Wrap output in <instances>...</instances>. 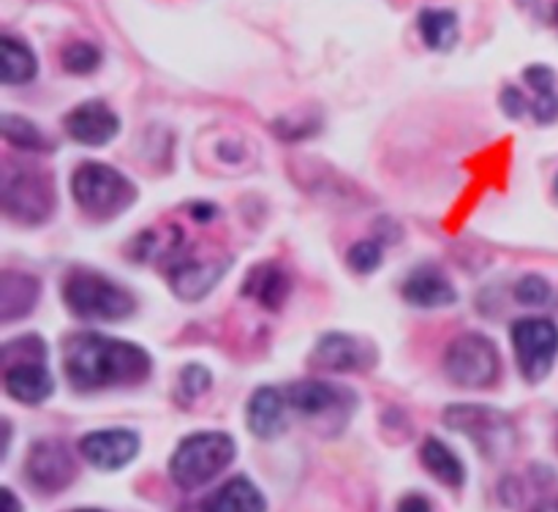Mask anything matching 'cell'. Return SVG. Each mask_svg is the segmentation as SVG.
I'll use <instances>...</instances> for the list:
<instances>
[{
    "label": "cell",
    "mask_w": 558,
    "mask_h": 512,
    "mask_svg": "<svg viewBox=\"0 0 558 512\" xmlns=\"http://www.w3.org/2000/svg\"><path fill=\"white\" fill-rule=\"evenodd\" d=\"M512 346H515L518 368L523 379L537 385L554 368L558 357V327L550 319L529 316L512 325Z\"/></svg>",
    "instance_id": "cell-6"
},
{
    "label": "cell",
    "mask_w": 558,
    "mask_h": 512,
    "mask_svg": "<svg viewBox=\"0 0 558 512\" xmlns=\"http://www.w3.org/2000/svg\"><path fill=\"white\" fill-rule=\"evenodd\" d=\"M445 370L461 387H490L501 370L496 343L480 332H463L447 346Z\"/></svg>",
    "instance_id": "cell-5"
},
{
    "label": "cell",
    "mask_w": 558,
    "mask_h": 512,
    "mask_svg": "<svg viewBox=\"0 0 558 512\" xmlns=\"http://www.w3.org/2000/svg\"><path fill=\"white\" fill-rule=\"evenodd\" d=\"M74 512H101V510H74Z\"/></svg>",
    "instance_id": "cell-36"
},
{
    "label": "cell",
    "mask_w": 558,
    "mask_h": 512,
    "mask_svg": "<svg viewBox=\"0 0 558 512\" xmlns=\"http://www.w3.org/2000/svg\"><path fill=\"white\" fill-rule=\"evenodd\" d=\"M232 261L229 259H205V261H183L172 270V292L180 300H202L205 294H210V289L216 287L223 278V272L229 270Z\"/></svg>",
    "instance_id": "cell-14"
},
{
    "label": "cell",
    "mask_w": 558,
    "mask_h": 512,
    "mask_svg": "<svg viewBox=\"0 0 558 512\" xmlns=\"http://www.w3.org/2000/svg\"><path fill=\"white\" fill-rule=\"evenodd\" d=\"M205 512H265V496L248 477H232L221 488L213 490L202 504Z\"/></svg>",
    "instance_id": "cell-18"
},
{
    "label": "cell",
    "mask_w": 558,
    "mask_h": 512,
    "mask_svg": "<svg viewBox=\"0 0 558 512\" xmlns=\"http://www.w3.org/2000/svg\"><path fill=\"white\" fill-rule=\"evenodd\" d=\"M349 265H352V270L357 272H374L376 267L381 265V248L376 240H363V243L352 245L349 248Z\"/></svg>",
    "instance_id": "cell-29"
},
{
    "label": "cell",
    "mask_w": 558,
    "mask_h": 512,
    "mask_svg": "<svg viewBox=\"0 0 558 512\" xmlns=\"http://www.w3.org/2000/svg\"><path fill=\"white\" fill-rule=\"evenodd\" d=\"M532 512H558V499L543 501V504H539V507H534Z\"/></svg>",
    "instance_id": "cell-34"
},
{
    "label": "cell",
    "mask_w": 558,
    "mask_h": 512,
    "mask_svg": "<svg viewBox=\"0 0 558 512\" xmlns=\"http://www.w3.org/2000/svg\"><path fill=\"white\" fill-rule=\"evenodd\" d=\"M283 395H287L289 406L298 409L305 417H319V414L332 412V409H338L347 401V392L338 390L336 385H327V381L316 379L294 381Z\"/></svg>",
    "instance_id": "cell-19"
},
{
    "label": "cell",
    "mask_w": 558,
    "mask_h": 512,
    "mask_svg": "<svg viewBox=\"0 0 558 512\" xmlns=\"http://www.w3.org/2000/svg\"><path fill=\"white\" fill-rule=\"evenodd\" d=\"M76 205L96 218H112L136 199V188L123 172L107 163H82L71 178Z\"/></svg>",
    "instance_id": "cell-4"
},
{
    "label": "cell",
    "mask_w": 558,
    "mask_h": 512,
    "mask_svg": "<svg viewBox=\"0 0 558 512\" xmlns=\"http://www.w3.org/2000/svg\"><path fill=\"white\" fill-rule=\"evenodd\" d=\"M526 85L532 87L534 101L529 103L537 118V123H554L558 118V90H556V74L548 65H532L523 74Z\"/></svg>",
    "instance_id": "cell-22"
},
{
    "label": "cell",
    "mask_w": 558,
    "mask_h": 512,
    "mask_svg": "<svg viewBox=\"0 0 558 512\" xmlns=\"http://www.w3.org/2000/svg\"><path fill=\"white\" fill-rule=\"evenodd\" d=\"M80 450L87 458V463L104 468V472H114V468H123L125 463L134 461L136 452H140V436L125 428L93 430V434L82 436Z\"/></svg>",
    "instance_id": "cell-10"
},
{
    "label": "cell",
    "mask_w": 558,
    "mask_h": 512,
    "mask_svg": "<svg viewBox=\"0 0 558 512\" xmlns=\"http://www.w3.org/2000/svg\"><path fill=\"white\" fill-rule=\"evenodd\" d=\"M287 395L276 387H259L248 401V428L259 439H276L287 428Z\"/></svg>",
    "instance_id": "cell-16"
},
{
    "label": "cell",
    "mask_w": 558,
    "mask_h": 512,
    "mask_svg": "<svg viewBox=\"0 0 558 512\" xmlns=\"http://www.w3.org/2000/svg\"><path fill=\"white\" fill-rule=\"evenodd\" d=\"M234 461V441L221 430H202V434L185 436L169 461V474L174 483L185 490L210 483Z\"/></svg>",
    "instance_id": "cell-2"
},
{
    "label": "cell",
    "mask_w": 558,
    "mask_h": 512,
    "mask_svg": "<svg viewBox=\"0 0 558 512\" xmlns=\"http://www.w3.org/2000/svg\"><path fill=\"white\" fill-rule=\"evenodd\" d=\"M54 207V188L49 178L25 169H5L3 174V210L20 223L47 221Z\"/></svg>",
    "instance_id": "cell-7"
},
{
    "label": "cell",
    "mask_w": 558,
    "mask_h": 512,
    "mask_svg": "<svg viewBox=\"0 0 558 512\" xmlns=\"http://www.w3.org/2000/svg\"><path fill=\"white\" fill-rule=\"evenodd\" d=\"M556 194H558V178H556Z\"/></svg>",
    "instance_id": "cell-37"
},
{
    "label": "cell",
    "mask_w": 558,
    "mask_h": 512,
    "mask_svg": "<svg viewBox=\"0 0 558 512\" xmlns=\"http://www.w3.org/2000/svg\"><path fill=\"white\" fill-rule=\"evenodd\" d=\"M398 512H434L430 510V501L420 493L403 496L401 504H398Z\"/></svg>",
    "instance_id": "cell-31"
},
{
    "label": "cell",
    "mask_w": 558,
    "mask_h": 512,
    "mask_svg": "<svg viewBox=\"0 0 558 512\" xmlns=\"http://www.w3.org/2000/svg\"><path fill=\"white\" fill-rule=\"evenodd\" d=\"M207 387H210V370L205 365H185L183 374H180V395L185 401H194L202 392H207Z\"/></svg>",
    "instance_id": "cell-28"
},
{
    "label": "cell",
    "mask_w": 558,
    "mask_h": 512,
    "mask_svg": "<svg viewBox=\"0 0 558 512\" xmlns=\"http://www.w3.org/2000/svg\"><path fill=\"white\" fill-rule=\"evenodd\" d=\"M445 423L461 434L472 436L488 455L505 452L507 441H512L510 419L490 406H472V403L450 406L445 412Z\"/></svg>",
    "instance_id": "cell-8"
},
{
    "label": "cell",
    "mask_w": 558,
    "mask_h": 512,
    "mask_svg": "<svg viewBox=\"0 0 558 512\" xmlns=\"http://www.w3.org/2000/svg\"><path fill=\"white\" fill-rule=\"evenodd\" d=\"M25 474L38 490L58 493V490L69 488L71 479H74L76 474V466L69 447H65L63 441L44 439L36 441V444L31 447V452H27Z\"/></svg>",
    "instance_id": "cell-9"
},
{
    "label": "cell",
    "mask_w": 558,
    "mask_h": 512,
    "mask_svg": "<svg viewBox=\"0 0 558 512\" xmlns=\"http://www.w3.org/2000/svg\"><path fill=\"white\" fill-rule=\"evenodd\" d=\"M3 501H5V512H22L20 501H16V496L11 493L9 488H3Z\"/></svg>",
    "instance_id": "cell-32"
},
{
    "label": "cell",
    "mask_w": 558,
    "mask_h": 512,
    "mask_svg": "<svg viewBox=\"0 0 558 512\" xmlns=\"http://www.w3.org/2000/svg\"><path fill=\"white\" fill-rule=\"evenodd\" d=\"M98 63H101V52L93 44L76 41L63 49V65L71 74H90L98 69Z\"/></svg>",
    "instance_id": "cell-26"
},
{
    "label": "cell",
    "mask_w": 558,
    "mask_h": 512,
    "mask_svg": "<svg viewBox=\"0 0 558 512\" xmlns=\"http://www.w3.org/2000/svg\"><path fill=\"white\" fill-rule=\"evenodd\" d=\"M550 294H554V289H550V283L539 276L521 278L515 287L518 303L523 305H545L550 300Z\"/></svg>",
    "instance_id": "cell-27"
},
{
    "label": "cell",
    "mask_w": 558,
    "mask_h": 512,
    "mask_svg": "<svg viewBox=\"0 0 558 512\" xmlns=\"http://www.w3.org/2000/svg\"><path fill=\"white\" fill-rule=\"evenodd\" d=\"M191 216L199 218V221H207V218L216 216V207H210V205H199V207H194V212H191Z\"/></svg>",
    "instance_id": "cell-33"
},
{
    "label": "cell",
    "mask_w": 558,
    "mask_h": 512,
    "mask_svg": "<svg viewBox=\"0 0 558 512\" xmlns=\"http://www.w3.org/2000/svg\"><path fill=\"white\" fill-rule=\"evenodd\" d=\"M420 458H423V466L428 468L439 483L450 485V488H461L463 479H466V468H463L461 458H458L445 441L425 439Z\"/></svg>",
    "instance_id": "cell-21"
},
{
    "label": "cell",
    "mask_w": 558,
    "mask_h": 512,
    "mask_svg": "<svg viewBox=\"0 0 558 512\" xmlns=\"http://www.w3.org/2000/svg\"><path fill=\"white\" fill-rule=\"evenodd\" d=\"M3 385L5 392L20 403H41L54 390L52 374H49L41 357L11 359V363H5Z\"/></svg>",
    "instance_id": "cell-12"
},
{
    "label": "cell",
    "mask_w": 558,
    "mask_h": 512,
    "mask_svg": "<svg viewBox=\"0 0 558 512\" xmlns=\"http://www.w3.org/2000/svg\"><path fill=\"white\" fill-rule=\"evenodd\" d=\"M554 20H556V27H558V5H556V14H554Z\"/></svg>",
    "instance_id": "cell-35"
},
{
    "label": "cell",
    "mask_w": 558,
    "mask_h": 512,
    "mask_svg": "<svg viewBox=\"0 0 558 512\" xmlns=\"http://www.w3.org/2000/svg\"><path fill=\"white\" fill-rule=\"evenodd\" d=\"M0 69H3L5 85H25L36 76V58L14 36H3L0 38Z\"/></svg>",
    "instance_id": "cell-23"
},
{
    "label": "cell",
    "mask_w": 558,
    "mask_h": 512,
    "mask_svg": "<svg viewBox=\"0 0 558 512\" xmlns=\"http://www.w3.org/2000/svg\"><path fill=\"white\" fill-rule=\"evenodd\" d=\"M314 359L322 368L349 374V370L368 368L374 363V352L360 338L347 336V332H330V336H325L316 343Z\"/></svg>",
    "instance_id": "cell-13"
},
{
    "label": "cell",
    "mask_w": 558,
    "mask_h": 512,
    "mask_svg": "<svg viewBox=\"0 0 558 512\" xmlns=\"http://www.w3.org/2000/svg\"><path fill=\"white\" fill-rule=\"evenodd\" d=\"M289 292H292V278L283 267L272 265V261H265V265H256L254 270L245 276L243 294L245 297L256 300L262 308L278 310L283 303H287Z\"/></svg>",
    "instance_id": "cell-15"
},
{
    "label": "cell",
    "mask_w": 558,
    "mask_h": 512,
    "mask_svg": "<svg viewBox=\"0 0 558 512\" xmlns=\"http://www.w3.org/2000/svg\"><path fill=\"white\" fill-rule=\"evenodd\" d=\"M38 300V281L27 272L5 270L0 278V319L14 321L33 310Z\"/></svg>",
    "instance_id": "cell-20"
},
{
    "label": "cell",
    "mask_w": 558,
    "mask_h": 512,
    "mask_svg": "<svg viewBox=\"0 0 558 512\" xmlns=\"http://www.w3.org/2000/svg\"><path fill=\"white\" fill-rule=\"evenodd\" d=\"M3 136L5 142H11L14 147L22 150H49V142L31 120L16 118V114H5L3 118Z\"/></svg>",
    "instance_id": "cell-25"
},
{
    "label": "cell",
    "mask_w": 558,
    "mask_h": 512,
    "mask_svg": "<svg viewBox=\"0 0 558 512\" xmlns=\"http://www.w3.org/2000/svg\"><path fill=\"white\" fill-rule=\"evenodd\" d=\"M417 25L430 49L447 52V49H452V44L458 41V16L452 14V11L425 9L423 14H420Z\"/></svg>",
    "instance_id": "cell-24"
},
{
    "label": "cell",
    "mask_w": 558,
    "mask_h": 512,
    "mask_svg": "<svg viewBox=\"0 0 558 512\" xmlns=\"http://www.w3.org/2000/svg\"><path fill=\"white\" fill-rule=\"evenodd\" d=\"M65 376L76 390H107L140 385L150 374V357L142 346L98 332H76L63 343Z\"/></svg>",
    "instance_id": "cell-1"
},
{
    "label": "cell",
    "mask_w": 558,
    "mask_h": 512,
    "mask_svg": "<svg viewBox=\"0 0 558 512\" xmlns=\"http://www.w3.org/2000/svg\"><path fill=\"white\" fill-rule=\"evenodd\" d=\"M501 103H505V109L512 114V118H521L529 107V101L515 90V87H507L505 96H501Z\"/></svg>",
    "instance_id": "cell-30"
},
{
    "label": "cell",
    "mask_w": 558,
    "mask_h": 512,
    "mask_svg": "<svg viewBox=\"0 0 558 512\" xmlns=\"http://www.w3.org/2000/svg\"><path fill=\"white\" fill-rule=\"evenodd\" d=\"M63 300L71 314L87 321H118L134 310V297L98 272H74L65 278Z\"/></svg>",
    "instance_id": "cell-3"
},
{
    "label": "cell",
    "mask_w": 558,
    "mask_h": 512,
    "mask_svg": "<svg viewBox=\"0 0 558 512\" xmlns=\"http://www.w3.org/2000/svg\"><path fill=\"white\" fill-rule=\"evenodd\" d=\"M403 297L420 308H445V305L456 303L458 294L445 272H439L436 267H420L403 283Z\"/></svg>",
    "instance_id": "cell-17"
},
{
    "label": "cell",
    "mask_w": 558,
    "mask_h": 512,
    "mask_svg": "<svg viewBox=\"0 0 558 512\" xmlns=\"http://www.w3.org/2000/svg\"><path fill=\"white\" fill-rule=\"evenodd\" d=\"M65 131L71 134V139L82 142V145L101 147L118 136L120 120L107 103L87 101L65 114Z\"/></svg>",
    "instance_id": "cell-11"
}]
</instances>
